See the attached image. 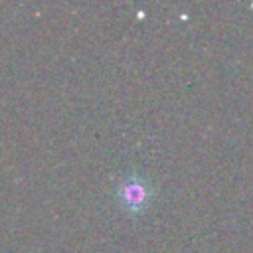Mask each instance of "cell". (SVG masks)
<instances>
[{"label": "cell", "mask_w": 253, "mask_h": 253, "mask_svg": "<svg viewBox=\"0 0 253 253\" xmlns=\"http://www.w3.org/2000/svg\"><path fill=\"white\" fill-rule=\"evenodd\" d=\"M121 194H128V204H146V196H148V190L144 188V184H140V182H130V184H126L123 190H121Z\"/></svg>", "instance_id": "1"}]
</instances>
